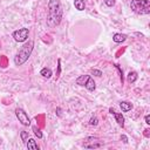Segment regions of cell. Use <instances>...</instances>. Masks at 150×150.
Masks as SVG:
<instances>
[{
  "label": "cell",
  "mask_w": 150,
  "mask_h": 150,
  "mask_svg": "<svg viewBox=\"0 0 150 150\" xmlns=\"http://www.w3.org/2000/svg\"><path fill=\"white\" fill-rule=\"evenodd\" d=\"M104 4L108 6V7H112L115 5V0H104Z\"/></svg>",
  "instance_id": "obj_20"
},
{
  "label": "cell",
  "mask_w": 150,
  "mask_h": 150,
  "mask_svg": "<svg viewBox=\"0 0 150 150\" xmlns=\"http://www.w3.org/2000/svg\"><path fill=\"white\" fill-rule=\"evenodd\" d=\"M121 141H122L123 143H125V144H127V143H128V137H127L125 135H122V136H121Z\"/></svg>",
  "instance_id": "obj_22"
},
{
  "label": "cell",
  "mask_w": 150,
  "mask_h": 150,
  "mask_svg": "<svg viewBox=\"0 0 150 150\" xmlns=\"http://www.w3.org/2000/svg\"><path fill=\"white\" fill-rule=\"evenodd\" d=\"M60 63H61V60L59 59V60H57V74H56V75H60V71H61V66H60Z\"/></svg>",
  "instance_id": "obj_21"
},
{
  "label": "cell",
  "mask_w": 150,
  "mask_h": 150,
  "mask_svg": "<svg viewBox=\"0 0 150 150\" xmlns=\"http://www.w3.org/2000/svg\"><path fill=\"white\" fill-rule=\"evenodd\" d=\"M130 8L141 15H145L150 13V1L149 0H131Z\"/></svg>",
  "instance_id": "obj_3"
},
{
  "label": "cell",
  "mask_w": 150,
  "mask_h": 150,
  "mask_svg": "<svg viewBox=\"0 0 150 150\" xmlns=\"http://www.w3.org/2000/svg\"><path fill=\"white\" fill-rule=\"evenodd\" d=\"M90 73H91L93 75H95V76H98V77H100V76H102V71H101V70H98V69H94V68H93V69L90 70Z\"/></svg>",
  "instance_id": "obj_18"
},
{
  "label": "cell",
  "mask_w": 150,
  "mask_h": 150,
  "mask_svg": "<svg viewBox=\"0 0 150 150\" xmlns=\"http://www.w3.org/2000/svg\"><path fill=\"white\" fill-rule=\"evenodd\" d=\"M103 143L102 141H100L97 137H94V136H89L84 139V148H88V149H96V148H100L102 146Z\"/></svg>",
  "instance_id": "obj_6"
},
{
  "label": "cell",
  "mask_w": 150,
  "mask_h": 150,
  "mask_svg": "<svg viewBox=\"0 0 150 150\" xmlns=\"http://www.w3.org/2000/svg\"><path fill=\"white\" fill-rule=\"evenodd\" d=\"M40 75L42 76V77H45V79H49V77H52V75H53V71H52V69L50 68H42L41 69V71H40Z\"/></svg>",
  "instance_id": "obj_12"
},
{
  "label": "cell",
  "mask_w": 150,
  "mask_h": 150,
  "mask_svg": "<svg viewBox=\"0 0 150 150\" xmlns=\"http://www.w3.org/2000/svg\"><path fill=\"white\" fill-rule=\"evenodd\" d=\"M15 115H16V118L19 120V122H20L22 125L28 127V125L30 124V120H29L27 112H26L23 109H21V108H16V109H15Z\"/></svg>",
  "instance_id": "obj_5"
},
{
  "label": "cell",
  "mask_w": 150,
  "mask_h": 150,
  "mask_svg": "<svg viewBox=\"0 0 150 150\" xmlns=\"http://www.w3.org/2000/svg\"><path fill=\"white\" fill-rule=\"evenodd\" d=\"M33 47H34V42H33V41H28L27 43H25V45L19 49V52L16 53V55H15V57H14V63H15L16 66L23 64V63L28 60V57L30 56V54H32V52H33Z\"/></svg>",
  "instance_id": "obj_2"
},
{
  "label": "cell",
  "mask_w": 150,
  "mask_h": 150,
  "mask_svg": "<svg viewBox=\"0 0 150 150\" xmlns=\"http://www.w3.org/2000/svg\"><path fill=\"white\" fill-rule=\"evenodd\" d=\"M74 6L77 11H84L86 2H84V0H74Z\"/></svg>",
  "instance_id": "obj_13"
},
{
  "label": "cell",
  "mask_w": 150,
  "mask_h": 150,
  "mask_svg": "<svg viewBox=\"0 0 150 150\" xmlns=\"http://www.w3.org/2000/svg\"><path fill=\"white\" fill-rule=\"evenodd\" d=\"M120 107H121V109H122L123 112H127V111H129V110L132 109V104L130 102H128V101H122L120 103Z\"/></svg>",
  "instance_id": "obj_9"
},
{
  "label": "cell",
  "mask_w": 150,
  "mask_h": 150,
  "mask_svg": "<svg viewBox=\"0 0 150 150\" xmlns=\"http://www.w3.org/2000/svg\"><path fill=\"white\" fill-rule=\"evenodd\" d=\"M32 129H33V131H34V135H35L38 138H42V136H43V135H42V131H41L36 125H34Z\"/></svg>",
  "instance_id": "obj_16"
},
{
  "label": "cell",
  "mask_w": 150,
  "mask_h": 150,
  "mask_svg": "<svg viewBox=\"0 0 150 150\" xmlns=\"http://www.w3.org/2000/svg\"><path fill=\"white\" fill-rule=\"evenodd\" d=\"M137 77H138V75H137L136 71H129L128 76H127V80H128L129 83H134L137 80Z\"/></svg>",
  "instance_id": "obj_14"
},
{
  "label": "cell",
  "mask_w": 150,
  "mask_h": 150,
  "mask_svg": "<svg viewBox=\"0 0 150 150\" xmlns=\"http://www.w3.org/2000/svg\"><path fill=\"white\" fill-rule=\"evenodd\" d=\"M28 35H29L28 28H19L13 32V38L16 42H25L28 39Z\"/></svg>",
  "instance_id": "obj_4"
},
{
  "label": "cell",
  "mask_w": 150,
  "mask_h": 150,
  "mask_svg": "<svg viewBox=\"0 0 150 150\" xmlns=\"http://www.w3.org/2000/svg\"><path fill=\"white\" fill-rule=\"evenodd\" d=\"M89 124L90 125H97L98 124V120H97V117H91L90 120H89Z\"/></svg>",
  "instance_id": "obj_19"
},
{
  "label": "cell",
  "mask_w": 150,
  "mask_h": 150,
  "mask_svg": "<svg viewBox=\"0 0 150 150\" xmlns=\"http://www.w3.org/2000/svg\"><path fill=\"white\" fill-rule=\"evenodd\" d=\"M48 18L47 25L49 27H55L60 23L62 19V7L60 0H49L48 2Z\"/></svg>",
  "instance_id": "obj_1"
},
{
  "label": "cell",
  "mask_w": 150,
  "mask_h": 150,
  "mask_svg": "<svg viewBox=\"0 0 150 150\" xmlns=\"http://www.w3.org/2000/svg\"><path fill=\"white\" fill-rule=\"evenodd\" d=\"M125 39H127V35H125V34H121V33H116V34H114V36H112V40H114L116 43H121V42L125 41Z\"/></svg>",
  "instance_id": "obj_11"
},
{
  "label": "cell",
  "mask_w": 150,
  "mask_h": 150,
  "mask_svg": "<svg viewBox=\"0 0 150 150\" xmlns=\"http://www.w3.org/2000/svg\"><path fill=\"white\" fill-rule=\"evenodd\" d=\"M88 77H89V75H81V76H79V77L76 79V84H79V86H84L86 82H87V80H88Z\"/></svg>",
  "instance_id": "obj_15"
},
{
  "label": "cell",
  "mask_w": 150,
  "mask_h": 150,
  "mask_svg": "<svg viewBox=\"0 0 150 150\" xmlns=\"http://www.w3.org/2000/svg\"><path fill=\"white\" fill-rule=\"evenodd\" d=\"M20 137H21V141L26 143V142H27V139H28V131L22 130V131L20 132Z\"/></svg>",
  "instance_id": "obj_17"
},
{
  "label": "cell",
  "mask_w": 150,
  "mask_h": 150,
  "mask_svg": "<svg viewBox=\"0 0 150 150\" xmlns=\"http://www.w3.org/2000/svg\"><path fill=\"white\" fill-rule=\"evenodd\" d=\"M109 112L115 117V120H116V122L118 123V125L123 128V127H124V117H123V115H122L121 112H116L115 109H112V108L109 109Z\"/></svg>",
  "instance_id": "obj_7"
},
{
  "label": "cell",
  "mask_w": 150,
  "mask_h": 150,
  "mask_svg": "<svg viewBox=\"0 0 150 150\" xmlns=\"http://www.w3.org/2000/svg\"><path fill=\"white\" fill-rule=\"evenodd\" d=\"M56 111H57V115H59V116H61V112H60V111H61V109H60V108H57V109H56Z\"/></svg>",
  "instance_id": "obj_24"
},
{
  "label": "cell",
  "mask_w": 150,
  "mask_h": 150,
  "mask_svg": "<svg viewBox=\"0 0 150 150\" xmlns=\"http://www.w3.org/2000/svg\"><path fill=\"white\" fill-rule=\"evenodd\" d=\"M26 146L29 150H39V145L36 144L35 139H33V138H29L28 142H26Z\"/></svg>",
  "instance_id": "obj_10"
},
{
  "label": "cell",
  "mask_w": 150,
  "mask_h": 150,
  "mask_svg": "<svg viewBox=\"0 0 150 150\" xmlns=\"http://www.w3.org/2000/svg\"><path fill=\"white\" fill-rule=\"evenodd\" d=\"M145 123L146 124H150V115H145Z\"/></svg>",
  "instance_id": "obj_23"
},
{
  "label": "cell",
  "mask_w": 150,
  "mask_h": 150,
  "mask_svg": "<svg viewBox=\"0 0 150 150\" xmlns=\"http://www.w3.org/2000/svg\"><path fill=\"white\" fill-rule=\"evenodd\" d=\"M84 87H86L89 91H94V90H95V88H96V83H95V81L93 80V77H91V76H89V77H88V80H87V82H86Z\"/></svg>",
  "instance_id": "obj_8"
}]
</instances>
